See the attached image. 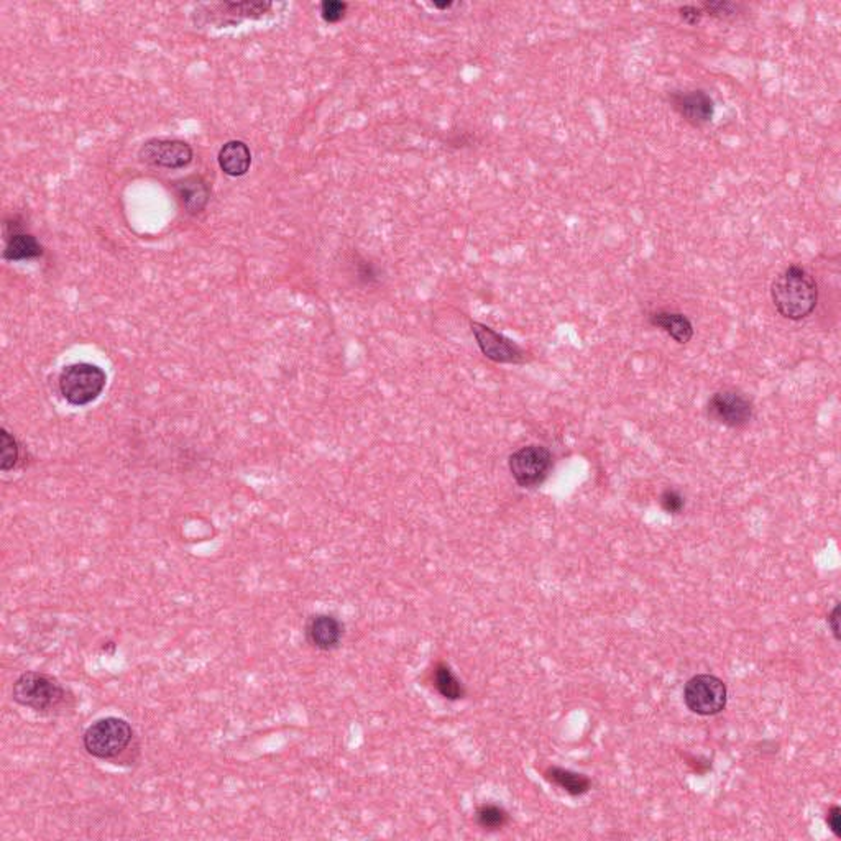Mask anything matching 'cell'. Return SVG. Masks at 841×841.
Here are the masks:
<instances>
[{
  "mask_svg": "<svg viewBox=\"0 0 841 841\" xmlns=\"http://www.w3.org/2000/svg\"><path fill=\"white\" fill-rule=\"evenodd\" d=\"M669 101L674 107V111L694 127H703L713 119L715 103L710 94L702 89L670 93Z\"/></svg>",
  "mask_w": 841,
  "mask_h": 841,
  "instance_id": "cell-10",
  "label": "cell"
},
{
  "mask_svg": "<svg viewBox=\"0 0 841 841\" xmlns=\"http://www.w3.org/2000/svg\"><path fill=\"white\" fill-rule=\"evenodd\" d=\"M357 275H358V279H362L365 285H372L376 279H378V271L373 267L372 263L368 261H362L358 265V269H357Z\"/></svg>",
  "mask_w": 841,
  "mask_h": 841,
  "instance_id": "cell-26",
  "label": "cell"
},
{
  "mask_svg": "<svg viewBox=\"0 0 841 841\" xmlns=\"http://www.w3.org/2000/svg\"><path fill=\"white\" fill-rule=\"evenodd\" d=\"M5 226L12 227L5 229V250H4V259L9 261L32 260L42 257L44 249L38 243L35 237L32 234H26L24 227L17 224L15 219H12V224L5 222Z\"/></svg>",
  "mask_w": 841,
  "mask_h": 841,
  "instance_id": "cell-12",
  "label": "cell"
},
{
  "mask_svg": "<svg viewBox=\"0 0 841 841\" xmlns=\"http://www.w3.org/2000/svg\"><path fill=\"white\" fill-rule=\"evenodd\" d=\"M472 334L482 354L494 364L521 365L528 360L524 348L482 322H472Z\"/></svg>",
  "mask_w": 841,
  "mask_h": 841,
  "instance_id": "cell-7",
  "label": "cell"
},
{
  "mask_svg": "<svg viewBox=\"0 0 841 841\" xmlns=\"http://www.w3.org/2000/svg\"><path fill=\"white\" fill-rule=\"evenodd\" d=\"M433 682L437 694L445 700L457 702L465 697V687L460 682L459 677L454 674L451 666L445 662H437L433 670Z\"/></svg>",
  "mask_w": 841,
  "mask_h": 841,
  "instance_id": "cell-18",
  "label": "cell"
},
{
  "mask_svg": "<svg viewBox=\"0 0 841 841\" xmlns=\"http://www.w3.org/2000/svg\"><path fill=\"white\" fill-rule=\"evenodd\" d=\"M828 626H830V630H832L835 640L840 641V603H836L832 610V613L828 615Z\"/></svg>",
  "mask_w": 841,
  "mask_h": 841,
  "instance_id": "cell-27",
  "label": "cell"
},
{
  "mask_svg": "<svg viewBox=\"0 0 841 841\" xmlns=\"http://www.w3.org/2000/svg\"><path fill=\"white\" fill-rule=\"evenodd\" d=\"M709 416L727 427H745L753 419V403L743 393L737 390L717 391L709 401Z\"/></svg>",
  "mask_w": 841,
  "mask_h": 841,
  "instance_id": "cell-8",
  "label": "cell"
},
{
  "mask_svg": "<svg viewBox=\"0 0 841 841\" xmlns=\"http://www.w3.org/2000/svg\"><path fill=\"white\" fill-rule=\"evenodd\" d=\"M741 5L729 0H719V2H705L702 5L703 14L710 15L713 18L720 20H729V18L737 17L739 14Z\"/></svg>",
  "mask_w": 841,
  "mask_h": 841,
  "instance_id": "cell-20",
  "label": "cell"
},
{
  "mask_svg": "<svg viewBox=\"0 0 841 841\" xmlns=\"http://www.w3.org/2000/svg\"><path fill=\"white\" fill-rule=\"evenodd\" d=\"M107 376L94 364L78 362L68 365L60 375V391L63 398L73 406H86L96 401L104 391Z\"/></svg>",
  "mask_w": 841,
  "mask_h": 841,
  "instance_id": "cell-4",
  "label": "cell"
},
{
  "mask_svg": "<svg viewBox=\"0 0 841 841\" xmlns=\"http://www.w3.org/2000/svg\"><path fill=\"white\" fill-rule=\"evenodd\" d=\"M344 636V625L336 616H311L306 623V640L319 650H332L338 648Z\"/></svg>",
  "mask_w": 841,
  "mask_h": 841,
  "instance_id": "cell-11",
  "label": "cell"
},
{
  "mask_svg": "<svg viewBox=\"0 0 841 841\" xmlns=\"http://www.w3.org/2000/svg\"><path fill=\"white\" fill-rule=\"evenodd\" d=\"M729 700L727 685L717 676L699 674L684 687V702L687 709L702 717H713L725 710Z\"/></svg>",
  "mask_w": 841,
  "mask_h": 841,
  "instance_id": "cell-6",
  "label": "cell"
},
{
  "mask_svg": "<svg viewBox=\"0 0 841 841\" xmlns=\"http://www.w3.org/2000/svg\"><path fill=\"white\" fill-rule=\"evenodd\" d=\"M677 12H679L680 20L690 26L699 25L702 22L703 15H705L702 7H697V5H682V7H679Z\"/></svg>",
  "mask_w": 841,
  "mask_h": 841,
  "instance_id": "cell-24",
  "label": "cell"
},
{
  "mask_svg": "<svg viewBox=\"0 0 841 841\" xmlns=\"http://www.w3.org/2000/svg\"><path fill=\"white\" fill-rule=\"evenodd\" d=\"M347 7V4L340 0H324L321 4V17L328 24H337L346 17Z\"/></svg>",
  "mask_w": 841,
  "mask_h": 841,
  "instance_id": "cell-22",
  "label": "cell"
},
{
  "mask_svg": "<svg viewBox=\"0 0 841 841\" xmlns=\"http://www.w3.org/2000/svg\"><path fill=\"white\" fill-rule=\"evenodd\" d=\"M173 188L176 198L190 214H200L208 208L210 188H209L208 181L200 174H191V176L174 181Z\"/></svg>",
  "mask_w": 841,
  "mask_h": 841,
  "instance_id": "cell-13",
  "label": "cell"
},
{
  "mask_svg": "<svg viewBox=\"0 0 841 841\" xmlns=\"http://www.w3.org/2000/svg\"><path fill=\"white\" fill-rule=\"evenodd\" d=\"M273 7L269 2H224L209 5L210 14L220 18L219 25H235L247 18H261Z\"/></svg>",
  "mask_w": 841,
  "mask_h": 841,
  "instance_id": "cell-14",
  "label": "cell"
},
{
  "mask_svg": "<svg viewBox=\"0 0 841 841\" xmlns=\"http://www.w3.org/2000/svg\"><path fill=\"white\" fill-rule=\"evenodd\" d=\"M650 326L664 330L669 337L674 338L680 346L689 344L694 337V326L685 314L676 311H656L650 313Z\"/></svg>",
  "mask_w": 841,
  "mask_h": 841,
  "instance_id": "cell-16",
  "label": "cell"
},
{
  "mask_svg": "<svg viewBox=\"0 0 841 841\" xmlns=\"http://www.w3.org/2000/svg\"><path fill=\"white\" fill-rule=\"evenodd\" d=\"M544 776H546L547 781L553 782L557 787L565 790V792H567L569 796H572V797H579V796L587 794L590 787H592V781H590L585 774L569 771V769H564V768L551 766V768H547L546 771H544Z\"/></svg>",
  "mask_w": 841,
  "mask_h": 841,
  "instance_id": "cell-17",
  "label": "cell"
},
{
  "mask_svg": "<svg viewBox=\"0 0 841 841\" xmlns=\"http://www.w3.org/2000/svg\"><path fill=\"white\" fill-rule=\"evenodd\" d=\"M660 506L669 514H680L685 508L684 496L674 488H668L660 494Z\"/></svg>",
  "mask_w": 841,
  "mask_h": 841,
  "instance_id": "cell-23",
  "label": "cell"
},
{
  "mask_svg": "<svg viewBox=\"0 0 841 841\" xmlns=\"http://www.w3.org/2000/svg\"><path fill=\"white\" fill-rule=\"evenodd\" d=\"M140 161L155 168L181 170L191 165L194 152L191 145L178 139H152L139 152Z\"/></svg>",
  "mask_w": 841,
  "mask_h": 841,
  "instance_id": "cell-9",
  "label": "cell"
},
{
  "mask_svg": "<svg viewBox=\"0 0 841 841\" xmlns=\"http://www.w3.org/2000/svg\"><path fill=\"white\" fill-rule=\"evenodd\" d=\"M133 738V729L123 719L105 717L94 721L84 731L83 745L87 755L103 761H113L131 748Z\"/></svg>",
  "mask_w": 841,
  "mask_h": 841,
  "instance_id": "cell-3",
  "label": "cell"
},
{
  "mask_svg": "<svg viewBox=\"0 0 841 841\" xmlns=\"http://www.w3.org/2000/svg\"><path fill=\"white\" fill-rule=\"evenodd\" d=\"M0 445H2V470L9 472L17 465L18 447L15 439L5 429L0 435Z\"/></svg>",
  "mask_w": 841,
  "mask_h": 841,
  "instance_id": "cell-21",
  "label": "cell"
},
{
  "mask_svg": "<svg viewBox=\"0 0 841 841\" xmlns=\"http://www.w3.org/2000/svg\"><path fill=\"white\" fill-rule=\"evenodd\" d=\"M826 824L832 830L835 836H841V808L838 806H832L826 812Z\"/></svg>",
  "mask_w": 841,
  "mask_h": 841,
  "instance_id": "cell-25",
  "label": "cell"
},
{
  "mask_svg": "<svg viewBox=\"0 0 841 841\" xmlns=\"http://www.w3.org/2000/svg\"><path fill=\"white\" fill-rule=\"evenodd\" d=\"M475 822L480 828L488 832L502 830L510 822V814L504 807L496 804H482L475 812Z\"/></svg>",
  "mask_w": 841,
  "mask_h": 841,
  "instance_id": "cell-19",
  "label": "cell"
},
{
  "mask_svg": "<svg viewBox=\"0 0 841 841\" xmlns=\"http://www.w3.org/2000/svg\"><path fill=\"white\" fill-rule=\"evenodd\" d=\"M433 5L434 9L447 10L451 9L452 5H454V2H443V4H439V2H434Z\"/></svg>",
  "mask_w": 841,
  "mask_h": 841,
  "instance_id": "cell-28",
  "label": "cell"
},
{
  "mask_svg": "<svg viewBox=\"0 0 841 841\" xmlns=\"http://www.w3.org/2000/svg\"><path fill=\"white\" fill-rule=\"evenodd\" d=\"M14 700L38 713H53L68 707L71 695L54 677L44 672H25L14 682Z\"/></svg>",
  "mask_w": 841,
  "mask_h": 841,
  "instance_id": "cell-2",
  "label": "cell"
},
{
  "mask_svg": "<svg viewBox=\"0 0 841 841\" xmlns=\"http://www.w3.org/2000/svg\"><path fill=\"white\" fill-rule=\"evenodd\" d=\"M771 298L776 311L784 319L802 321L816 311L818 285L804 267L790 265L774 279Z\"/></svg>",
  "mask_w": 841,
  "mask_h": 841,
  "instance_id": "cell-1",
  "label": "cell"
},
{
  "mask_svg": "<svg viewBox=\"0 0 841 841\" xmlns=\"http://www.w3.org/2000/svg\"><path fill=\"white\" fill-rule=\"evenodd\" d=\"M217 161L224 173L239 178L249 173L252 166V152L242 140H230L219 150Z\"/></svg>",
  "mask_w": 841,
  "mask_h": 841,
  "instance_id": "cell-15",
  "label": "cell"
},
{
  "mask_svg": "<svg viewBox=\"0 0 841 841\" xmlns=\"http://www.w3.org/2000/svg\"><path fill=\"white\" fill-rule=\"evenodd\" d=\"M554 464V455L544 445L531 444L513 452L508 460L512 477L521 488H536L544 484Z\"/></svg>",
  "mask_w": 841,
  "mask_h": 841,
  "instance_id": "cell-5",
  "label": "cell"
}]
</instances>
